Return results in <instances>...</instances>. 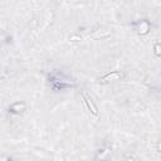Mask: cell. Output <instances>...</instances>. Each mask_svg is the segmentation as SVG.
Segmentation results:
<instances>
[{
  "mask_svg": "<svg viewBox=\"0 0 161 161\" xmlns=\"http://www.w3.org/2000/svg\"><path fill=\"white\" fill-rule=\"evenodd\" d=\"M82 98H83V102H84V104L87 106V108H88L94 116H97V114H98V109H97V106H96V103L93 102L92 97H91L87 92H82Z\"/></svg>",
  "mask_w": 161,
  "mask_h": 161,
  "instance_id": "6da1fadb",
  "label": "cell"
},
{
  "mask_svg": "<svg viewBox=\"0 0 161 161\" xmlns=\"http://www.w3.org/2000/svg\"><path fill=\"white\" fill-rule=\"evenodd\" d=\"M109 157H111V148L103 147L97 152L96 161H109Z\"/></svg>",
  "mask_w": 161,
  "mask_h": 161,
  "instance_id": "7a4b0ae2",
  "label": "cell"
},
{
  "mask_svg": "<svg viewBox=\"0 0 161 161\" xmlns=\"http://www.w3.org/2000/svg\"><path fill=\"white\" fill-rule=\"evenodd\" d=\"M136 30H137V33H140V34H147L148 30H150V24H148V21H146V20L140 21V23H138V26H136Z\"/></svg>",
  "mask_w": 161,
  "mask_h": 161,
  "instance_id": "3957f363",
  "label": "cell"
},
{
  "mask_svg": "<svg viewBox=\"0 0 161 161\" xmlns=\"http://www.w3.org/2000/svg\"><path fill=\"white\" fill-rule=\"evenodd\" d=\"M10 111L13 113H21L23 111H25V103L23 102H16L10 107Z\"/></svg>",
  "mask_w": 161,
  "mask_h": 161,
  "instance_id": "277c9868",
  "label": "cell"
},
{
  "mask_svg": "<svg viewBox=\"0 0 161 161\" xmlns=\"http://www.w3.org/2000/svg\"><path fill=\"white\" fill-rule=\"evenodd\" d=\"M119 78H122V74L119 73V72H113V73H109V74H107V75H104L103 78H102V80H118Z\"/></svg>",
  "mask_w": 161,
  "mask_h": 161,
  "instance_id": "5b68a950",
  "label": "cell"
},
{
  "mask_svg": "<svg viewBox=\"0 0 161 161\" xmlns=\"http://www.w3.org/2000/svg\"><path fill=\"white\" fill-rule=\"evenodd\" d=\"M0 161H10L9 157H0Z\"/></svg>",
  "mask_w": 161,
  "mask_h": 161,
  "instance_id": "8992f818",
  "label": "cell"
},
{
  "mask_svg": "<svg viewBox=\"0 0 161 161\" xmlns=\"http://www.w3.org/2000/svg\"><path fill=\"white\" fill-rule=\"evenodd\" d=\"M156 54L158 55V44H156Z\"/></svg>",
  "mask_w": 161,
  "mask_h": 161,
  "instance_id": "52a82bcc",
  "label": "cell"
}]
</instances>
